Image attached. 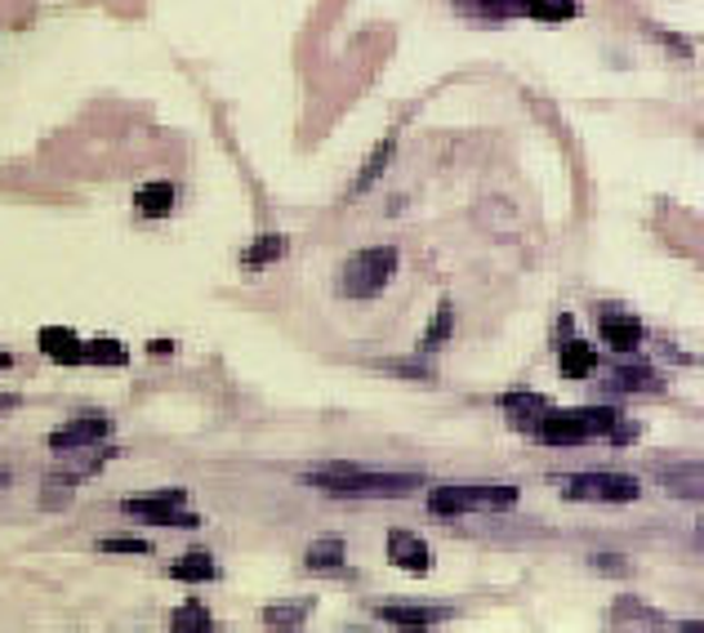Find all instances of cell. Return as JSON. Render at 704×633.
Returning <instances> with one entry per match:
<instances>
[{
    "instance_id": "26",
    "label": "cell",
    "mask_w": 704,
    "mask_h": 633,
    "mask_svg": "<svg viewBox=\"0 0 704 633\" xmlns=\"http://www.w3.org/2000/svg\"><path fill=\"white\" fill-rule=\"evenodd\" d=\"M99 549H103V553H148L152 544H148V540H103Z\"/></svg>"
},
{
    "instance_id": "24",
    "label": "cell",
    "mask_w": 704,
    "mask_h": 633,
    "mask_svg": "<svg viewBox=\"0 0 704 633\" xmlns=\"http://www.w3.org/2000/svg\"><path fill=\"white\" fill-rule=\"evenodd\" d=\"M389 157H393V139H384V143H380V148L371 152V165L362 170V179H358V192H366V188H371V183L380 179V170L389 165Z\"/></svg>"
},
{
    "instance_id": "19",
    "label": "cell",
    "mask_w": 704,
    "mask_h": 633,
    "mask_svg": "<svg viewBox=\"0 0 704 633\" xmlns=\"http://www.w3.org/2000/svg\"><path fill=\"white\" fill-rule=\"evenodd\" d=\"M308 566H312V571H339V566H343V540L325 535V540L308 544Z\"/></svg>"
},
{
    "instance_id": "9",
    "label": "cell",
    "mask_w": 704,
    "mask_h": 633,
    "mask_svg": "<svg viewBox=\"0 0 704 633\" xmlns=\"http://www.w3.org/2000/svg\"><path fill=\"white\" fill-rule=\"evenodd\" d=\"M389 562H393V566H402V571H411V575H424V571H429V562H433V553H429V544H424L420 535H411V531H393V535H389Z\"/></svg>"
},
{
    "instance_id": "11",
    "label": "cell",
    "mask_w": 704,
    "mask_h": 633,
    "mask_svg": "<svg viewBox=\"0 0 704 633\" xmlns=\"http://www.w3.org/2000/svg\"><path fill=\"white\" fill-rule=\"evenodd\" d=\"M500 406H504V415H509L517 429H526V433L553 411V402H549V398H535V393H509Z\"/></svg>"
},
{
    "instance_id": "23",
    "label": "cell",
    "mask_w": 704,
    "mask_h": 633,
    "mask_svg": "<svg viewBox=\"0 0 704 633\" xmlns=\"http://www.w3.org/2000/svg\"><path fill=\"white\" fill-rule=\"evenodd\" d=\"M615 389H633V393H646V389H660V380L646 371V366H628V371H615L611 380Z\"/></svg>"
},
{
    "instance_id": "14",
    "label": "cell",
    "mask_w": 704,
    "mask_h": 633,
    "mask_svg": "<svg viewBox=\"0 0 704 633\" xmlns=\"http://www.w3.org/2000/svg\"><path fill=\"white\" fill-rule=\"evenodd\" d=\"M593 371H597V353L589 344H580V340H566L562 344V375L566 380H589Z\"/></svg>"
},
{
    "instance_id": "10",
    "label": "cell",
    "mask_w": 704,
    "mask_h": 633,
    "mask_svg": "<svg viewBox=\"0 0 704 633\" xmlns=\"http://www.w3.org/2000/svg\"><path fill=\"white\" fill-rule=\"evenodd\" d=\"M375 615L393 629H433V624L451 620V611H442V606H375Z\"/></svg>"
},
{
    "instance_id": "12",
    "label": "cell",
    "mask_w": 704,
    "mask_h": 633,
    "mask_svg": "<svg viewBox=\"0 0 704 633\" xmlns=\"http://www.w3.org/2000/svg\"><path fill=\"white\" fill-rule=\"evenodd\" d=\"M602 340H606V349H615V353H633V349L642 344V326L633 322V316L606 312V316H602Z\"/></svg>"
},
{
    "instance_id": "1",
    "label": "cell",
    "mask_w": 704,
    "mask_h": 633,
    "mask_svg": "<svg viewBox=\"0 0 704 633\" xmlns=\"http://www.w3.org/2000/svg\"><path fill=\"white\" fill-rule=\"evenodd\" d=\"M531 438L544 446H580L593 438H633V429H624L611 406H589V411H549L531 429Z\"/></svg>"
},
{
    "instance_id": "7",
    "label": "cell",
    "mask_w": 704,
    "mask_h": 633,
    "mask_svg": "<svg viewBox=\"0 0 704 633\" xmlns=\"http://www.w3.org/2000/svg\"><path fill=\"white\" fill-rule=\"evenodd\" d=\"M108 433H112V424L103 415H81V420H68L63 429H54L50 446L54 451H86V446H99Z\"/></svg>"
},
{
    "instance_id": "28",
    "label": "cell",
    "mask_w": 704,
    "mask_h": 633,
    "mask_svg": "<svg viewBox=\"0 0 704 633\" xmlns=\"http://www.w3.org/2000/svg\"><path fill=\"white\" fill-rule=\"evenodd\" d=\"M10 366H14V358H10V353H0V371H10Z\"/></svg>"
},
{
    "instance_id": "25",
    "label": "cell",
    "mask_w": 704,
    "mask_h": 633,
    "mask_svg": "<svg viewBox=\"0 0 704 633\" xmlns=\"http://www.w3.org/2000/svg\"><path fill=\"white\" fill-rule=\"evenodd\" d=\"M446 335H451V303H442V312L433 316V326H429V335H424V349H442Z\"/></svg>"
},
{
    "instance_id": "22",
    "label": "cell",
    "mask_w": 704,
    "mask_h": 633,
    "mask_svg": "<svg viewBox=\"0 0 704 633\" xmlns=\"http://www.w3.org/2000/svg\"><path fill=\"white\" fill-rule=\"evenodd\" d=\"M308 615V602H294V606H268L263 611V624L268 629H299Z\"/></svg>"
},
{
    "instance_id": "15",
    "label": "cell",
    "mask_w": 704,
    "mask_h": 633,
    "mask_svg": "<svg viewBox=\"0 0 704 633\" xmlns=\"http://www.w3.org/2000/svg\"><path fill=\"white\" fill-rule=\"evenodd\" d=\"M522 14L540 23H566L580 14V0H522Z\"/></svg>"
},
{
    "instance_id": "8",
    "label": "cell",
    "mask_w": 704,
    "mask_h": 633,
    "mask_svg": "<svg viewBox=\"0 0 704 633\" xmlns=\"http://www.w3.org/2000/svg\"><path fill=\"white\" fill-rule=\"evenodd\" d=\"M41 353H46L50 362H59V366H86V344H81V335L68 331V326H46V331H41Z\"/></svg>"
},
{
    "instance_id": "4",
    "label": "cell",
    "mask_w": 704,
    "mask_h": 633,
    "mask_svg": "<svg viewBox=\"0 0 704 633\" xmlns=\"http://www.w3.org/2000/svg\"><path fill=\"white\" fill-rule=\"evenodd\" d=\"M513 504H517L513 486H438V491H429L433 518H460L473 509H513Z\"/></svg>"
},
{
    "instance_id": "16",
    "label": "cell",
    "mask_w": 704,
    "mask_h": 633,
    "mask_svg": "<svg viewBox=\"0 0 704 633\" xmlns=\"http://www.w3.org/2000/svg\"><path fill=\"white\" fill-rule=\"evenodd\" d=\"M170 575H174V580H197V584H205V580H214V575H219V566L210 562V553H205V549H197V553H188V557L170 562Z\"/></svg>"
},
{
    "instance_id": "5",
    "label": "cell",
    "mask_w": 704,
    "mask_h": 633,
    "mask_svg": "<svg viewBox=\"0 0 704 633\" xmlns=\"http://www.w3.org/2000/svg\"><path fill=\"white\" fill-rule=\"evenodd\" d=\"M566 500H597V504H628L637 500V482L624 473H575L562 482Z\"/></svg>"
},
{
    "instance_id": "21",
    "label": "cell",
    "mask_w": 704,
    "mask_h": 633,
    "mask_svg": "<svg viewBox=\"0 0 704 633\" xmlns=\"http://www.w3.org/2000/svg\"><path fill=\"white\" fill-rule=\"evenodd\" d=\"M455 6H464L473 14H486V19H513V14H522V0H455Z\"/></svg>"
},
{
    "instance_id": "13",
    "label": "cell",
    "mask_w": 704,
    "mask_h": 633,
    "mask_svg": "<svg viewBox=\"0 0 704 633\" xmlns=\"http://www.w3.org/2000/svg\"><path fill=\"white\" fill-rule=\"evenodd\" d=\"M134 205L143 219H165L174 210V183H148L134 192Z\"/></svg>"
},
{
    "instance_id": "29",
    "label": "cell",
    "mask_w": 704,
    "mask_h": 633,
    "mask_svg": "<svg viewBox=\"0 0 704 633\" xmlns=\"http://www.w3.org/2000/svg\"><path fill=\"white\" fill-rule=\"evenodd\" d=\"M10 486V473H0V491H6Z\"/></svg>"
},
{
    "instance_id": "20",
    "label": "cell",
    "mask_w": 704,
    "mask_h": 633,
    "mask_svg": "<svg viewBox=\"0 0 704 633\" xmlns=\"http://www.w3.org/2000/svg\"><path fill=\"white\" fill-rule=\"evenodd\" d=\"M170 629H174V633H210V611H205L201 602H183V606L174 611Z\"/></svg>"
},
{
    "instance_id": "18",
    "label": "cell",
    "mask_w": 704,
    "mask_h": 633,
    "mask_svg": "<svg viewBox=\"0 0 704 633\" xmlns=\"http://www.w3.org/2000/svg\"><path fill=\"white\" fill-rule=\"evenodd\" d=\"M86 362H94V366H125V362H130V353H125V344H121V340L99 335V340H90V344H86Z\"/></svg>"
},
{
    "instance_id": "6",
    "label": "cell",
    "mask_w": 704,
    "mask_h": 633,
    "mask_svg": "<svg viewBox=\"0 0 704 633\" xmlns=\"http://www.w3.org/2000/svg\"><path fill=\"white\" fill-rule=\"evenodd\" d=\"M125 518L148 522V526H197L201 518L192 509H183V495H139L121 504Z\"/></svg>"
},
{
    "instance_id": "27",
    "label": "cell",
    "mask_w": 704,
    "mask_h": 633,
    "mask_svg": "<svg viewBox=\"0 0 704 633\" xmlns=\"http://www.w3.org/2000/svg\"><path fill=\"white\" fill-rule=\"evenodd\" d=\"M14 406H19V398H14V393H0V415L14 411Z\"/></svg>"
},
{
    "instance_id": "17",
    "label": "cell",
    "mask_w": 704,
    "mask_h": 633,
    "mask_svg": "<svg viewBox=\"0 0 704 633\" xmlns=\"http://www.w3.org/2000/svg\"><path fill=\"white\" fill-rule=\"evenodd\" d=\"M281 254H285V237H276V232H263V237H259V241H254V245H250V250L241 254V263L259 272V268H268V263H276Z\"/></svg>"
},
{
    "instance_id": "2",
    "label": "cell",
    "mask_w": 704,
    "mask_h": 633,
    "mask_svg": "<svg viewBox=\"0 0 704 633\" xmlns=\"http://www.w3.org/2000/svg\"><path fill=\"white\" fill-rule=\"evenodd\" d=\"M303 482L316 486V491H330V495H352V500H402V495H415L424 478H415V473H366V469H316Z\"/></svg>"
},
{
    "instance_id": "3",
    "label": "cell",
    "mask_w": 704,
    "mask_h": 633,
    "mask_svg": "<svg viewBox=\"0 0 704 633\" xmlns=\"http://www.w3.org/2000/svg\"><path fill=\"white\" fill-rule=\"evenodd\" d=\"M393 277H398V250L393 245H375V250H362V254H352L343 263L339 294H348V299H375Z\"/></svg>"
}]
</instances>
